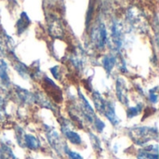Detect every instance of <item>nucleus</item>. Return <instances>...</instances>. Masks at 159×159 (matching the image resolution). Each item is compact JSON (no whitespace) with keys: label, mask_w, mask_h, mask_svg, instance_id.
I'll use <instances>...</instances> for the list:
<instances>
[{"label":"nucleus","mask_w":159,"mask_h":159,"mask_svg":"<svg viewBox=\"0 0 159 159\" xmlns=\"http://www.w3.org/2000/svg\"><path fill=\"white\" fill-rule=\"evenodd\" d=\"M143 104H142V103H139V104H137L136 106L128 108V110H127L128 117H129V118L135 117L136 116H138L139 114H141V113L143 112Z\"/></svg>","instance_id":"13"},{"label":"nucleus","mask_w":159,"mask_h":159,"mask_svg":"<svg viewBox=\"0 0 159 159\" xmlns=\"http://www.w3.org/2000/svg\"><path fill=\"white\" fill-rule=\"evenodd\" d=\"M62 129V132L64 134V136L68 139V141H70V143H72L73 144H76V145H79L82 143V140H81V137L75 131L71 130L68 127L66 126H63L61 128Z\"/></svg>","instance_id":"7"},{"label":"nucleus","mask_w":159,"mask_h":159,"mask_svg":"<svg viewBox=\"0 0 159 159\" xmlns=\"http://www.w3.org/2000/svg\"><path fill=\"white\" fill-rule=\"evenodd\" d=\"M48 142L50 143V145L56 150V151H60V149L62 147V143H61V140L59 136V134L57 133L56 130L54 129H51L50 131L48 132Z\"/></svg>","instance_id":"6"},{"label":"nucleus","mask_w":159,"mask_h":159,"mask_svg":"<svg viewBox=\"0 0 159 159\" xmlns=\"http://www.w3.org/2000/svg\"><path fill=\"white\" fill-rule=\"evenodd\" d=\"M93 125H94V127H95V129L99 131V132H102V130H103V129L105 128V124L101 120V119H99V118H95V120H94V122L92 123Z\"/></svg>","instance_id":"15"},{"label":"nucleus","mask_w":159,"mask_h":159,"mask_svg":"<svg viewBox=\"0 0 159 159\" xmlns=\"http://www.w3.org/2000/svg\"><path fill=\"white\" fill-rule=\"evenodd\" d=\"M23 141L24 144L32 150H36L40 147V142L38 141V139H36L34 136L31 134H24Z\"/></svg>","instance_id":"9"},{"label":"nucleus","mask_w":159,"mask_h":159,"mask_svg":"<svg viewBox=\"0 0 159 159\" xmlns=\"http://www.w3.org/2000/svg\"><path fill=\"white\" fill-rule=\"evenodd\" d=\"M0 159H17L10 148L7 145L0 147Z\"/></svg>","instance_id":"12"},{"label":"nucleus","mask_w":159,"mask_h":159,"mask_svg":"<svg viewBox=\"0 0 159 159\" xmlns=\"http://www.w3.org/2000/svg\"><path fill=\"white\" fill-rule=\"evenodd\" d=\"M15 69L17 70V72L20 74V76H22L23 78H27L30 75V71L27 68L26 65H24L21 62H19L18 64L15 65Z\"/></svg>","instance_id":"14"},{"label":"nucleus","mask_w":159,"mask_h":159,"mask_svg":"<svg viewBox=\"0 0 159 159\" xmlns=\"http://www.w3.org/2000/svg\"><path fill=\"white\" fill-rule=\"evenodd\" d=\"M153 135L157 136V129H153L147 127L135 128L130 129V136L132 140L139 145H143L153 139Z\"/></svg>","instance_id":"1"},{"label":"nucleus","mask_w":159,"mask_h":159,"mask_svg":"<svg viewBox=\"0 0 159 159\" xmlns=\"http://www.w3.org/2000/svg\"><path fill=\"white\" fill-rule=\"evenodd\" d=\"M91 38L99 48H102L105 46L107 42V31L103 23H100L93 29Z\"/></svg>","instance_id":"2"},{"label":"nucleus","mask_w":159,"mask_h":159,"mask_svg":"<svg viewBox=\"0 0 159 159\" xmlns=\"http://www.w3.org/2000/svg\"><path fill=\"white\" fill-rule=\"evenodd\" d=\"M102 114L105 116V117H106L114 126H116V125L120 122L119 118L117 117V116H116V114L115 105H114V103H112V102H106V105H105V107H104V110H103Z\"/></svg>","instance_id":"5"},{"label":"nucleus","mask_w":159,"mask_h":159,"mask_svg":"<svg viewBox=\"0 0 159 159\" xmlns=\"http://www.w3.org/2000/svg\"><path fill=\"white\" fill-rule=\"evenodd\" d=\"M65 153L67 154L69 159H83V157H82L79 154H77V153H75V152H73V151H70V150H68V148H66V147H65Z\"/></svg>","instance_id":"17"},{"label":"nucleus","mask_w":159,"mask_h":159,"mask_svg":"<svg viewBox=\"0 0 159 159\" xmlns=\"http://www.w3.org/2000/svg\"><path fill=\"white\" fill-rule=\"evenodd\" d=\"M116 62V59L115 56H112V55H107L102 60V65L107 73H110L113 70Z\"/></svg>","instance_id":"11"},{"label":"nucleus","mask_w":159,"mask_h":159,"mask_svg":"<svg viewBox=\"0 0 159 159\" xmlns=\"http://www.w3.org/2000/svg\"><path fill=\"white\" fill-rule=\"evenodd\" d=\"M91 97H92V100H93V103L96 107V109L102 114L103 110H104V107L106 105V102L107 101H105L102 96L98 92V91H93V93L91 94Z\"/></svg>","instance_id":"8"},{"label":"nucleus","mask_w":159,"mask_h":159,"mask_svg":"<svg viewBox=\"0 0 159 159\" xmlns=\"http://www.w3.org/2000/svg\"><path fill=\"white\" fill-rule=\"evenodd\" d=\"M0 79L5 86H8L10 84V79L7 75V65L3 60H0Z\"/></svg>","instance_id":"10"},{"label":"nucleus","mask_w":159,"mask_h":159,"mask_svg":"<svg viewBox=\"0 0 159 159\" xmlns=\"http://www.w3.org/2000/svg\"><path fill=\"white\" fill-rule=\"evenodd\" d=\"M116 97L119 102L124 105H129V97H128V89L125 81L122 78H118L116 80Z\"/></svg>","instance_id":"4"},{"label":"nucleus","mask_w":159,"mask_h":159,"mask_svg":"<svg viewBox=\"0 0 159 159\" xmlns=\"http://www.w3.org/2000/svg\"><path fill=\"white\" fill-rule=\"evenodd\" d=\"M157 88H155L153 89L150 90V95H149V99H150V102L154 104H156L157 102V100H158V96H157Z\"/></svg>","instance_id":"16"},{"label":"nucleus","mask_w":159,"mask_h":159,"mask_svg":"<svg viewBox=\"0 0 159 159\" xmlns=\"http://www.w3.org/2000/svg\"><path fill=\"white\" fill-rule=\"evenodd\" d=\"M78 98H79V105H80V110L83 114V116L90 123H93L96 116L94 109L90 105V103L88 102V100L84 97L81 91L78 92Z\"/></svg>","instance_id":"3"}]
</instances>
